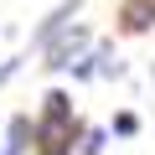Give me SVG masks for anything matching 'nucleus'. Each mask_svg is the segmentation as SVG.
I'll use <instances>...</instances> for the list:
<instances>
[{
    "label": "nucleus",
    "instance_id": "2",
    "mask_svg": "<svg viewBox=\"0 0 155 155\" xmlns=\"http://www.w3.org/2000/svg\"><path fill=\"white\" fill-rule=\"evenodd\" d=\"M78 11H83V0H62V5H57V11H52V16H47V21L36 26L31 47H36V52H47V47H52V41H57V36H62V31H67V26L78 21Z\"/></svg>",
    "mask_w": 155,
    "mask_h": 155
},
{
    "label": "nucleus",
    "instance_id": "3",
    "mask_svg": "<svg viewBox=\"0 0 155 155\" xmlns=\"http://www.w3.org/2000/svg\"><path fill=\"white\" fill-rule=\"evenodd\" d=\"M119 26H124L129 36L150 31V26H155V0H124V5H119Z\"/></svg>",
    "mask_w": 155,
    "mask_h": 155
},
{
    "label": "nucleus",
    "instance_id": "5",
    "mask_svg": "<svg viewBox=\"0 0 155 155\" xmlns=\"http://www.w3.org/2000/svg\"><path fill=\"white\" fill-rule=\"evenodd\" d=\"M67 119H78V114H72V93L52 88V93L41 98V124H67Z\"/></svg>",
    "mask_w": 155,
    "mask_h": 155
},
{
    "label": "nucleus",
    "instance_id": "8",
    "mask_svg": "<svg viewBox=\"0 0 155 155\" xmlns=\"http://www.w3.org/2000/svg\"><path fill=\"white\" fill-rule=\"evenodd\" d=\"M114 134H119V140L140 134V114H129V109H124V114H114Z\"/></svg>",
    "mask_w": 155,
    "mask_h": 155
},
{
    "label": "nucleus",
    "instance_id": "7",
    "mask_svg": "<svg viewBox=\"0 0 155 155\" xmlns=\"http://www.w3.org/2000/svg\"><path fill=\"white\" fill-rule=\"evenodd\" d=\"M104 145H109L104 129H83V145H78V150H83V155H104Z\"/></svg>",
    "mask_w": 155,
    "mask_h": 155
},
{
    "label": "nucleus",
    "instance_id": "1",
    "mask_svg": "<svg viewBox=\"0 0 155 155\" xmlns=\"http://www.w3.org/2000/svg\"><path fill=\"white\" fill-rule=\"evenodd\" d=\"M88 41H93V31H88L83 21H72V26H67V31H62V36L47 47V67H52V72H67L78 57L88 52Z\"/></svg>",
    "mask_w": 155,
    "mask_h": 155
},
{
    "label": "nucleus",
    "instance_id": "4",
    "mask_svg": "<svg viewBox=\"0 0 155 155\" xmlns=\"http://www.w3.org/2000/svg\"><path fill=\"white\" fill-rule=\"evenodd\" d=\"M31 150V114H16L5 124V145H0V155H26Z\"/></svg>",
    "mask_w": 155,
    "mask_h": 155
},
{
    "label": "nucleus",
    "instance_id": "6",
    "mask_svg": "<svg viewBox=\"0 0 155 155\" xmlns=\"http://www.w3.org/2000/svg\"><path fill=\"white\" fill-rule=\"evenodd\" d=\"M88 62H93V72H98V78H124V62H119V52H114L109 41H98V47L88 52Z\"/></svg>",
    "mask_w": 155,
    "mask_h": 155
}]
</instances>
